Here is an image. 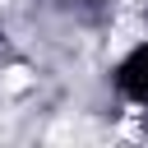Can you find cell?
<instances>
[{"mask_svg":"<svg viewBox=\"0 0 148 148\" xmlns=\"http://www.w3.org/2000/svg\"><path fill=\"white\" fill-rule=\"evenodd\" d=\"M5 88H9V92H23V88H28V69H9Z\"/></svg>","mask_w":148,"mask_h":148,"instance_id":"1","label":"cell"}]
</instances>
